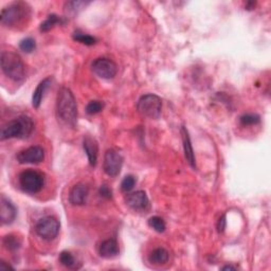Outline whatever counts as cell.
<instances>
[{"instance_id":"cell-1","label":"cell","mask_w":271,"mask_h":271,"mask_svg":"<svg viewBox=\"0 0 271 271\" xmlns=\"http://www.w3.org/2000/svg\"><path fill=\"white\" fill-rule=\"evenodd\" d=\"M57 113L61 121L70 127L77 122V105L73 93L67 87H62L58 93Z\"/></svg>"},{"instance_id":"cell-2","label":"cell","mask_w":271,"mask_h":271,"mask_svg":"<svg viewBox=\"0 0 271 271\" xmlns=\"http://www.w3.org/2000/svg\"><path fill=\"white\" fill-rule=\"evenodd\" d=\"M34 130L33 120L28 116H19L14 120L4 124L0 133L1 140L18 138L25 139L28 138Z\"/></svg>"},{"instance_id":"cell-3","label":"cell","mask_w":271,"mask_h":271,"mask_svg":"<svg viewBox=\"0 0 271 271\" xmlns=\"http://www.w3.org/2000/svg\"><path fill=\"white\" fill-rule=\"evenodd\" d=\"M30 6L26 2L18 1L11 3L2 9L1 15H0V21L5 27L16 28L25 23L30 17Z\"/></svg>"},{"instance_id":"cell-4","label":"cell","mask_w":271,"mask_h":271,"mask_svg":"<svg viewBox=\"0 0 271 271\" xmlns=\"http://www.w3.org/2000/svg\"><path fill=\"white\" fill-rule=\"evenodd\" d=\"M1 68L3 73L13 81L19 82L25 78L26 68L18 54L12 51H3L1 53Z\"/></svg>"},{"instance_id":"cell-5","label":"cell","mask_w":271,"mask_h":271,"mask_svg":"<svg viewBox=\"0 0 271 271\" xmlns=\"http://www.w3.org/2000/svg\"><path fill=\"white\" fill-rule=\"evenodd\" d=\"M137 109L142 116L149 119H158L162 111L161 99L151 93L142 95L137 103Z\"/></svg>"},{"instance_id":"cell-6","label":"cell","mask_w":271,"mask_h":271,"mask_svg":"<svg viewBox=\"0 0 271 271\" xmlns=\"http://www.w3.org/2000/svg\"><path fill=\"white\" fill-rule=\"evenodd\" d=\"M19 186L23 192L29 194L38 193L44 187V177L41 173L32 170L23 171L19 175Z\"/></svg>"},{"instance_id":"cell-7","label":"cell","mask_w":271,"mask_h":271,"mask_svg":"<svg viewBox=\"0 0 271 271\" xmlns=\"http://www.w3.org/2000/svg\"><path fill=\"white\" fill-rule=\"evenodd\" d=\"M60 222L52 216H46L41 218L35 226L36 233L46 241L54 240L60 232Z\"/></svg>"},{"instance_id":"cell-8","label":"cell","mask_w":271,"mask_h":271,"mask_svg":"<svg viewBox=\"0 0 271 271\" xmlns=\"http://www.w3.org/2000/svg\"><path fill=\"white\" fill-rule=\"evenodd\" d=\"M91 68L95 74L104 79L114 78L118 72L117 64L108 58L97 59L92 63Z\"/></svg>"},{"instance_id":"cell-9","label":"cell","mask_w":271,"mask_h":271,"mask_svg":"<svg viewBox=\"0 0 271 271\" xmlns=\"http://www.w3.org/2000/svg\"><path fill=\"white\" fill-rule=\"evenodd\" d=\"M123 165V158L121 154L114 148L108 149L104 156V172L110 177H116L121 172Z\"/></svg>"},{"instance_id":"cell-10","label":"cell","mask_w":271,"mask_h":271,"mask_svg":"<svg viewBox=\"0 0 271 271\" xmlns=\"http://www.w3.org/2000/svg\"><path fill=\"white\" fill-rule=\"evenodd\" d=\"M45 159V151L41 146H31L19 151L17 161L21 164L39 163Z\"/></svg>"},{"instance_id":"cell-11","label":"cell","mask_w":271,"mask_h":271,"mask_svg":"<svg viewBox=\"0 0 271 271\" xmlns=\"http://www.w3.org/2000/svg\"><path fill=\"white\" fill-rule=\"evenodd\" d=\"M126 204L135 211H146L149 209V201L144 191H137L125 198Z\"/></svg>"},{"instance_id":"cell-12","label":"cell","mask_w":271,"mask_h":271,"mask_svg":"<svg viewBox=\"0 0 271 271\" xmlns=\"http://www.w3.org/2000/svg\"><path fill=\"white\" fill-rule=\"evenodd\" d=\"M16 211L15 205L5 198L1 196V201H0V220H1L2 225H10L16 218Z\"/></svg>"},{"instance_id":"cell-13","label":"cell","mask_w":271,"mask_h":271,"mask_svg":"<svg viewBox=\"0 0 271 271\" xmlns=\"http://www.w3.org/2000/svg\"><path fill=\"white\" fill-rule=\"evenodd\" d=\"M89 190L84 183H77L72 190H71L69 195V201L73 205H83L86 203L87 197H88Z\"/></svg>"},{"instance_id":"cell-14","label":"cell","mask_w":271,"mask_h":271,"mask_svg":"<svg viewBox=\"0 0 271 271\" xmlns=\"http://www.w3.org/2000/svg\"><path fill=\"white\" fill-rule=\"evenodd\" d=\"M119 252H120V248L115 238H109L102 242L99 247V254L104 259H113L118 256Z\"/></svg>"},{"instance_id":"cell-15","label":"cell","mask_w":271,"mask_h":271,"mask_svg":"<svg viewBox=\"0 0 271 271\" xmlns=\"http://www.w3.org/2000/svg\"><path fill=\"white\" fill-rule=\"evenodd\" d=\"M83 147L85 153L88 157V161L91 166H95L98 162V153H99V147L98 143L94 139L90 137H85L83 140Z\"/></svg>"},{"instance_id":"cell-16","label":"cell","mask_w":271,"mask_h":271,"mask_svg":"<svg viewBox=\"0 0 271 271\" xmlns=\"http://www.w3.org/2000/svg\"><path fill=\"white\" fill-rule=\"evenodd\" d=\"M181 136H182V143H183V149H185V156L187 158L188 162L190 163V165L195 169L196 167V161H195V155H194V150H193V146L192 143H191V139H190V135L188 130L186 129L185 126L181 129Z\"/></svg>"},{"instance_id":"cell-17","label":"cell","mask_w":271,"mask_h":271,"mask_svg":"<svg viewBox=\"0 0 271 271\" xmlns=\"http://www.w3.org/2000/svg\"><path fill=\"white\" fill-rule=\"evenodd\" d=\"M50 85H51V77H47L43 79V81L37 85L36 89L33 92V95H32V105H33L34 108H38L39 106H41L45 92L48 88H49Z\"/></svg>"},{"instance_id":"cell-18","label":"cell","mask_w":271,"mask_h":271,"mask_svg":"<svg viewBox=\"0 0 271 271\" xmlns=\"http://www.w3.org/2000/svg\"><path fill=\"white\" fill-rule=\"evenodd\" d=\"M170 259V254L164 248H157L150 252L148 260L150 263L156 265H161L167 263Z\"/></svg>"},{"instance_id":"cell-19","label":"cell","mask_w":271,"mask_h":271,"mask_svg":"<svg viewBox=\"0 0 271 271\" xmlns=\"http://www.w3.org/2000/svg\"><path fill=\"white\" fill-rule=\"evenodd\" d=\"M60 262L63 266L69 269H78L81 267V263H77L72 253L69 251H63L60 254Z\"/></svg>"},{"instance_id":"cell-20","label":"cell","mask_w":271,"mask_h":271,"mask_svg":"<svg viewBox=\"0 0 271 271\" xmlns=\"http://www.w3.org/2000/svg\"><path fill=\"white\" fill-rule=\"evenodd\" d=\"M89 2L85 1H68L65 3V13L67 16H75L79 11L85 9L86 5H88Z\"/></svg>"},{"instance_id":"cell-21","label":"cell","mask_w":271,"mask_h":271,"mask_svg":"<svg viewBox=\"0 0 271 271\" xmlns=\"http://www.w3.org/2000/svg\"><path fill=\"white\" fill-rule=\"evenodd\" d=\"M65 22V20H64L62 17H60V16L55 15V14H51L47 17V19L42 22L41 25V31L42 32H48L50 31L51 29H53L57 25H62V23Z\"/></svg>"},{"instance_id":"cell-22","label":"cell","mask_w":271,"mask_h":271,"mask_svg":"<svg viewBox=\"0 0 271 271\" xmlns=\"http://www.w3.org/2000/svg\"><path fill=\"white\" fill-rule=\"evenodd\" d=\"M72 37H73L74 41L81 43L83 45H86V46H93L95 43H97V39H95L93 36L85 34L81 31H75Z\"/></svg>"},{"instance_id":"cell-23","label":"cell","mask_w":271,"mask_h":271,"mask_svg":"<svg viewBox=\"0 0 271 271\" xmlns=\"http://www.w3.org/2000/svg\"><path fill=\"white\" fill-rule=\"evenodd\" d=\"M3 246L5 247L7 250L14 251V250H17L19 247L21 246V241H20L19 237L10 234V235L4 236Z\"/></svg>"},{"instance_id":"cell-24","label":"cell","mask_w":271,"mask_h":271,"mask_svg":"<svg viewBox=\"0 0 271 271\" xmlns=\"http://www.w3.org/2000/svg\"><path fill=\"white\" fill-rule=\"evenodd\" d=\"M148 226L150 228H153L156 232L158 233H162L166 229L165 221L159 216H153L148 219Z\"/></svg>"},{"instance_id":"cell-25","label":"cell","mask_w":271,"mask_h":271,"mask_svg":"<svg viewBox=\"0 0 271 271\" xmlns=\"http://www.w3.org/2000/svg\"><path fill=\"white\" fill-rule=\"evenodd\" d=\"M240 122L243 126H250V125H257L261 122V117L256 114H247L241 117Z\"/></svg>"},{"instance_id":"cell-26","label":"cell","mask_w":271,"mask_h":271,"mask_svg":"<svg viewBox=\"0 0 271 271\" xmlns=\"http://www.w3.org/2000/svg\"><path fill=\"white\" fill-rule=\"evenodd\" d=\"M19 48H20V50L23 51V52L31 53V52H33L35 50L36 44H35V41L33 38L28 37V38L22 39V41L19 44Z\"/></svg>"},{"instance_id":"cell-27","label":"cell","mask_w":271,"mask_h":271,"mask_svg":"<svg viewBox=\"0 0 271 271\" xmlns=\"http://www.w3.org/2000/svg\"><path fill=\"white\" fill-rule=\"evenodd\" d=\"M104 108V104L101 101H91L86 107V113L88 115H97Z\"/></svg>"},{"instance_id":"cell-28","label":"cell","mask_w":271,"mask_h":271,"mask_svg":"<svg viewBox=\"0 0 271 271\" xmlns=\"http://www.w3.org/2000/svg\"><path fill=\"white\" fill-rule=\"evenodd\" d=\"M136 185V177L133 176V175H129V176H126L122 182H121V189L123 192H131V191L134 189Z\"/></svg>"},{"instance_id":"cell-29","label":"cell","mask_w":271,"mask_h":271,"mask_svg":"<svg viewBox=\"0 0 271 271\" xmlns=\"http://www.w3.org/2000/svg\"><path fill=\"white\" fill-rule=\"evenodd\" d=\"M100 195L104 198L110 199L111 197H113V191L110 190V188L108 186L104 185L100 188Z\"/></svg>"},{"instance_id":"cell-30","label":"cell","mask_w":271,"mask_h":271,"mask_svg":"<svg viewBox=\"0 0 271 271\" xmlns=\"http://www.w3.org/2000/svg\"><path fill=\"white\" fill-rule=\"evenodd\" d=\"M226 215H221L220 218L218 219V222H217V230L219 233H222L226 229V226H227V220H226Z\"/></svg>"},{"instance_id":"cell-31","label":"cell","mask_w":271,"mask_h":271,"mask_svg":"<svg viewBox=\"0 0 271 271\" xmlns=\"http://www.w3.org/2000/svg\"><path fill=\"white\" fill-rule=\"evenodd\" d=\"M254 6H256V2H247L246 3V10H253Z\"/></svg>"},{"instance_id":"cell-32","label":"cell","mask_w":271,"mask_h":271,"mask_svg":"<svg viewBox=\"0 0 271 271\" xmlns=\"http://www.w3.org/2000/svg\"><path fill=\"white\" fill-rule=\"evenodd\" d=\"M9 268L13 269V267L11 265H6L5 262L1 261V263H0V269H9Z\"/></svg>"},{"instance_id":"cell-33","label":"cell","mask_w":271,"mask_h":271,"mask_svg":"<svg viewBox=\"0 0 271 271\" xmlns=\"http://www.w3.org/2000/svg\"><path fill=\"white\" fill-rule=\"evenodd\" d=\"M236 267L234 266H231V265H227L225 267H222V270H235Z\"/></svg>"}]
</instances>
